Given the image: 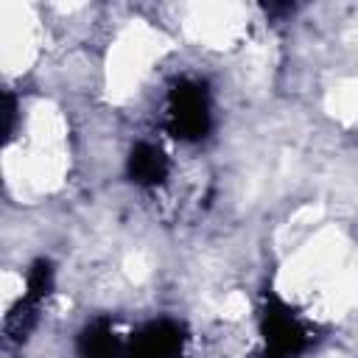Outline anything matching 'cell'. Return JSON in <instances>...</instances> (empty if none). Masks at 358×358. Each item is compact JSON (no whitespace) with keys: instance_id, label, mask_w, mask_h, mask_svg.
<instances>
[{"instance_id":"obj_5","label":"cell","mask_w":358,"mask_h":358,"mask_svg":"<svg viewBox=\"0 0 358 358\" xmlns=\"http://www.w3.org/2000/svg\"><path fill=\"white\" fill-rule=\"evenodd\" d=\"M123 350L109 319H95L78 336V358H123Z\"/></svg>"},{"instance_id":"obj_4","label":"cell","mask_w":358,"mask_h":358,"mask_svg":"<svg viewBox=\"0 0 358 358\" xmlns=\"http://www.w3.org/2000/svg\"><path fill=\"white\" fill-rule=\"evenodd\" d=\"M129 176L131 182L143 185V187H157L168 179V171H171V162L165 157V151L154 143H137L131 151H129Z\"/></svg>"},{"instance_id":"obj_7","label":"cell","mask_w":358,"mask_h":358,"mask_svg":"<svg viewBox=\"0 0 358 358\" xmlns=\"http://www.w3.org/2000/svg\"><path fill=\"white\" fill-rule=\"evenodd\" d=\"M11 126H14V98H11V92L6 95V131L11 134Z\"/></svg>"},{"instance_id":"obj_3","label":"cell","mask_w":358,"mask_h":358,"mask_svg":"<svg viewBox=\"0 0 358 358\" xmlns=\"http://www.w3.org/2000/svg\"><path fill=\"white\" fill-rule=\"evenodd\" d=\"M182 352H185L182 324L171 319H159V322H148L129 338L123 358H182Z\"/></svg>"},{"instance_id":"obj_6","label":"cell","mask_w":358,"mask_h":358,"mask_svg":"<svg viewBox=\"0 0 358 358\" xmlns=\"http://www.w3.org/2000/svg\"><path fill=\"white\" fill-rule=\"evenodd\" d=\"M50 285H53V268L48 260H36L28 271V280H25V299L39 305L48 294H50Z\"/></svg>"},{"instance_id":"obj_2","label":"cell","mask_w":358,"mask_h":358,"mask_svg":"<svg viewBox=\"0 0 358 358\" xmlns=\"http://www.w3.org/2000/svg\"><path fill=\"white\" fill-rule=\"evenodd\" d=\"M260 333H263V344H266L263 358H294L310 341L308 327L274 294L266 296L263 316H260Z\"/></svg>"},{"instance_id":"obj_1","label":"cell","mask_w":358,"mask_h":358,"mask_svg":"<svg viewBox=\"0 0 358 358\" xmlns=\"http://www.w3.org/2000/svg\"><path fill=\"white\" fill-rule=\"evenodd\" d=\"M168 129L176 140L196 143L210 131V95L201 81L182 78L168 92Z\"/></svg>"}]
</instances>
